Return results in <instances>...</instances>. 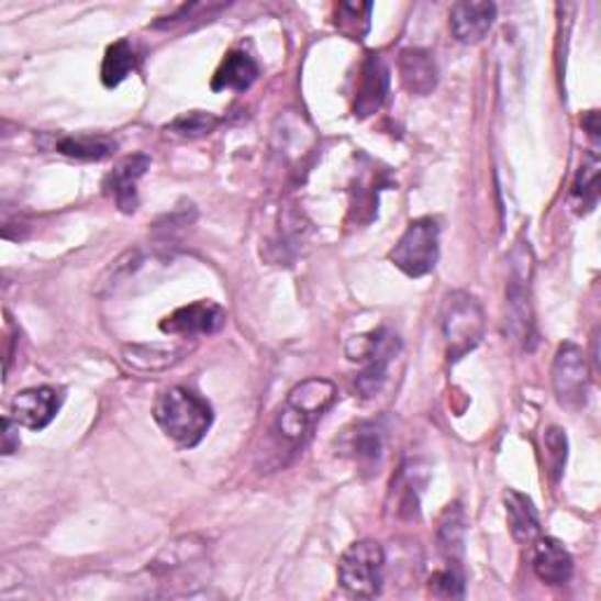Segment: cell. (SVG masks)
<instances>
[{"label":"cell","mask_w":601,"mask_h":601,"mask_svg":"<svg viewBox=\"0 0 601 601\" xmlns=\"http://www.w3.org/2000/svg\"><path fill=\"white\" fill-rule=\"evenodd\" d=\"M216 125H219L216 115L204 113V111H191V113L179 115L177 120H171L167 130L177 136H188V140H193V136L210 134Z\"/></svg>","instance_id":"d4e9b609"},{"label":"cell","mask_w":601,"mask_h":601,"mask_svg":"<svg viewBox=\"0 0 601 601\" xmlns=\"http://www.w3.org/2000/svg\"><path fill=\"white\" fill-rule=\"evenodd\" d=\"M20 449V423L12 416L3 419V454L10 456Z\"/></svg>","instance_id":"83f0119b"},{"label":"cell","mask_w":601,"mask_h":601,"mask_svg":"<svg viewBox=\"0 0 601 601\" xmlns=\"http://www.w3.org/2000/svg\"><path fill=\"white\" fill-rule=\"evenodd\" d=\"M334 398H336V388L332 381L308 379V381L299 383L297 388L289 390L285 404L289 409H294L297 414H301L303 419L315 423L324 414V411L332 407Z\"/></svg>","instance_id":"9a60e30c"},{"label":"cell","mask_w":601,"mask_h":601,"mask_svg":"<svg viewBox=\"0 0 601 601\" xmlns=\"http://www.w3.org/2000/svg\"><path fill=\"white\" fill-rule=\"evenodd\" d=\"M402 88L409 94L427 97L437 88V64L431 53L421 47H407L398 59Z\"/></svg>","instance_id":"5bb4252c"},{"label":"cell","mask_w":601,"mask_h":601,"mask_svg":"<svg viewBox=\"0 0 601 601\" xmlns=\"http://www.w3.org/2000/svg\"><path fill=\"white\" fill-rule=\"evenodd\" d=\"M55 148L68 158L104 160L115 153V142L109 136H64Z\"/></svg>","instance_id":"44dd1931"},{"label":"cell","mask_w":601,"mask_h":601,"mask_svg":"<svg viewBox=\"0 0 601 601\" xmlns=\"http://www.w3.org/2000/svg\"><path fill=\"white\" fill-rule=\"evenodd\" d=\"M390 90V68L379 55H367L363 71H359V82L355 90V107L353 113L357 118H369L383 107V101Z\"/></svg>","instance_id":"30bf717a"},{"label":"cell","mask_w":601,"mask_h":601,"mask_svg":"<svg viewBox=\"0 0 601 601\" xmlns=\"http://www.w3.org/2000/svg\"><path fill=\"white\" fill-rule=\"evenodd\" d=\"M553 388L561 407L580 409L588 402L590 369L586 353L576 343H564L557 348L553 363Z\"/></svg>","instance_id":"52a82bcc"},{"label":"cell","mask_w":601,"mask_h":601,"mask_svg":"<svg viewBox=\"0 0 601 601\" xmlns=\"http://www.w3.org/2000/svg\"><path fill=\"white\" fill-rule=\"evenodd\" d=\"M510 278H508V318L510 332L517 336L524 346L531 341L534 327V313H531V272H534V256L531 249L520 243L510 254Z\"/></svg>","instance_id":"8992f818"},{"label":"cell","mask_w":601,"mask_h":601,"mask_svg":"<svg viewBox=\"0 0 601 601\" xmlns=\"http://www.w3.org/2000/svg\"><path fill=\"white\" fill-rule=\"evenodd\" d=\"M439 327L444 338V350L449 363L472 353L485 338L487 318L479 299L470 291H452L442 301Z\"/></svg>","instance_id":"7a4b0ae2"},{"label":"cell","mask_w":601,"mask_h":601,"mask_svg":"<svg viewBox=\"0 0 601 601\" xmlns=\"http://www.w3.org/2000/svg\"><path fill=\"white\" fill-rule=\"evenodd\" d=\"M383 547L376 541H357L338 559L341 588L355 597H376L383 588Z\"/></svg>","instance_id":"277c9868"},{"label":"cell","mask_w":601,"mask_h":601,"mask_svg":"<svg viewBox=\"0 0 601 601\" xmlns=\"http://www.w3.org/2000/svg\"><path fill=\"white\" fill-rule=\"evenodd\" d=\"M582 127L588 130L590 134V140H599V113L597 111H588L586 118H582Z\"/></svg>","instance_id":"f1b7e54d"},{"label":"cell","mask_w":601,"mask_h":601,"mask_svg":"<svg viewBox=\"0 0 601 601\" xmlns=\"http://www.w3.org/2000/svg\"><path fill=\"white\" fill-rule=\"evenodd\" d=\"M226 324V311L214 301H198L183 305L160 322L165 334L175 336H198V334H216Z\"/></svg>","instance_id":"9c48e42d"},{"label":"cell","mask_w":601,"mask_h":601,"mask_svg":"<svg viewBox=\"0 0 601 601\" xmlns=\"http://www.w3.org/2000/svg\"><path fill=\"white\" fill-rule=\"evenodd\" d=\"M496 20L493 3H479V0H466L456 3L449 14V24L454 38L463 45H475L491 31Z\"/></svg>","instance_id":"4fadbf2b"},{"label":"cell","mask_w":601,"mask_h":601,"mask_svg":"<svg viewBox=\"0 0 601 601\" xmlns=\"http://www.w3.org/2000/svg\"><path fill=\"white\" fill-rule=\"evenodd\" d=\"M503 503H505L508 526H510L512 538L520 545L534 543L541 534V520H538V510L534 508V501L520 491L508 489L503 493Z\"/></svg>","instance_id":"2e32d148"},{"label":"cell","mask_w":601,"mask_h":601,"mask_svg":"<svg viewBox=\"0 0 601 601\" xmlns=\"http://www.w3.org/2000/svg\"><path fill=\"white\" fill-rule=\"evenodd\" d=\"M545 449H547V466L549 475H553V482H559V477L566 466V452H569V442L561 427H549L545 433Z\"/></svg>","instance_id":"484cf974"},{"label":"cell","mask_w":601,"mask_h":601,"mask_svg":"<svg viewBox=\"0 0 601 601\" xmlns=\"http://www.w3.org/2000/svg\"><path fill=\"white\" fill-rule=\"evenodd\" d=\"M62 407V392L41 386L16 392L12 400V419L29 431H45V427L55 421L57 411Z\"/></svg>","instance_id":"ba28073f"},{"label":"cell","mask_w":601,"mask_h":601,"mask_svg":"<svg viewBox=\"0 0 601 601\" xmlns=\"http://www.w3.org/2000/svg\"><path fill=\"white\" fill-rule=\"evenodd\" d=\"M386 452V433L376 423H359L353 437V454L359 466L374 470Z\"/></svg>","instance_id":"d6986e66"},{"label":"cell","mask_w":601,"mask_h":601,"mask_svg":"<svg viewBox=\"0 0 601 601\" xmlns=\"http://www.w3.org/2000/svg\"><path fill=\"white\" fill-rule=\"evenodd\" d=\"M371 3H341L336 8V26L350 41H363L371 26Z\"/></svg>","instance_id":"603a6c76"},{"label":"cell","mask_w":601,"mask_h":601,"mask_svg":"<svg viewBox=\"0 0 601 601\" xmlns=\"http://www.w3.org/2000/svg\"><path fill=\"white\" fill-rule=\"evenodd\" d=\"M123 355L130 367L142 369V371L167 369L181 359V350H169L160 346H127Z\"/></svg>","instance_id":"7402d4cb"},{"label":"cell","mask_w":601,"mask_h":601,"mask_svg":"<svg viewBox=\"0 0 601 601\" xmlns=\"http://www.w3.org/2000/svg\"><path fill=\"white\" fill-rule=\"evenodd\" d=\"M597 200H599V158L597 153H590V156L582 160L576 175L571 202L578 214H588L597 208Z\"/></svg>","instance_id":"ac0fdd59"},{"label":"cell","mask_w":601,"mask_h":601,"mask_svg":"<svg viewBox=\"0 0 601 601\" xmlns=\"http://www.w3.org/2000/svg\"><path fill=\"white\" fill-rule=\"evenodd\" d=\"M153 419L171 442H177L183 449H193L208 435L214 414L212 407L198 398L196 392L186 388H169L158 398Z\"/></svg>","instance_id":"6da1fadb"},{"label":"cell","mask_w":601,"mask_h":601,"mask_svg":"<svg viewBox=\"0 0 601 601\" xmlns=\"http://www.w3.org/2000/svg\"><path fill=\"white\" fill-rule=\"evenodd\" d=\"M531 566H534V574L545 586H566L574 576V557L569 549H566L557 538H536L534 545V557H531Z\"/></svg>","instance_id":"7c38bea8"},{"label":"cell","mask_w":601,"mask_h":601,"mask_svg":"<svg viewBox=\"0 0 601 601\" xmlns=\"http://www.w3.org/2000/svg\"><path fill=\"white\" fill-rule=\"evenodd\" d=\"M256 78H259V64H256L247 53H243V49H233V53L223 57L221 66L216 68V74L212 78V90L245 92L252 88Z\"/></svg>","instance_id":"e0dca14e"},{"label":"cell","mask_w":601,"mask_h":601,"mask_svg":"<svg viewBox=\"0 0 601 601\" xmlns=\"http://www.w3.org/2000/svg\"><path fill=\"white\" fill-rule=\"evenodd\" d=\"M439 259V226L431 216L411 221L398 245L390 252V261L409 278H423Z\"/></svg>","instance_id":"5b68a950"},{"label":"cell","mask_w":601,"mask_h":601,"mask_svg":"<svg viewBox=\"0 0 601 601\" xmlns=\"http://www.w3.org/2000/svg\"><path fill=\"white\" fill-rule=\"evenodd\" d=\"M439 547L449 564L460 566V555H463V512L458 505L454 510L449 508L446 517L439 526Z\"/></svg>","instance_id":"cb8c5ba5"},{"label":"cell","mask_w":601,"mask_h":601,"mask_svg":"<svg viewBox=\"0 0 601 601\" xmlns=\"http://www.w3.org/2000/svg\"><path fill=\"white\" fill-rule=\"evenodd\" d=\"M148 167L151 158L144 156V153H136V156H127L125 160H120L107 177L104 188L115 200L120 212L132 214L136 210V204H140V198H136V183L146 175Z\"/></svg>","instance_id":"8fae6325"},{"label":"cell","mask_w":601,"mask_h":601,"mask_svg":"<svg viewBox=\"0 0 601 601\" xmlns=\"http://www.w3.org/2000/svg\"><path fill=\"white\" fill-rule=\"evenodd\" d=\"M400 353V341L388 330H376L365 336H355L348 343V357L353 363H363V371L355 376V388L363 398L379 394L386 379L392 357Z\"/></svg>","instance_id":"3957f363"},{"label":"cell","mask_w":601,"mask_h":601,"mask_svg":"<svg viewBox=\"0 0 601 601\" xmlns=\"http://www.w3.org/2000/svg\"><path fill=\"white\" fill-rule=\"evenodd\" d=\"M431 592L435 597H446V599H460L466 594V582H463L460 566L449 564L444 571H437L431 578Z\"/></svg>","instance_id":"4316f807"},{"label":"cell","mask_w":601,"mask_h":601,"mask_svg":"<svg viewBox=\"0 0 601 601\" xmlns=\"http://www.w3.org/2000/svg\"><path fill=\"white\" fill-rule=\"evenodd\" d=\"M134 68H136V53L130 45V41L125 38L115 41L113 45H109L104 64H101V82H104L107 88H118V85L123 82Z\"/></svg>","instance_id":"ffe728a7"}]
</instances>
